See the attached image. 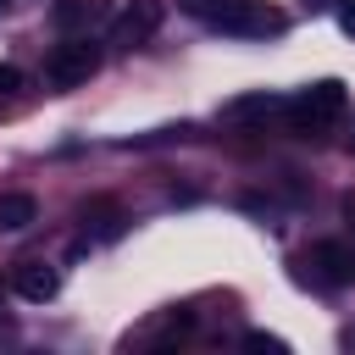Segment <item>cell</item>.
I'll use <instances>...</instances> for the list:
<instances>
[{"instance_id": "13", "label": "cell", "mask_w": 355, "mask_h": 355, "mask_svg": "<svg viewBox=\"0 0 355 355\" xmlns=\"http://www.w3.org/2000/svg\"><path fill=\"white\" fill-rule=\"evenodd\" d=\"M244 344H250V349H272V355L283 349V338H272V333H244Z\"/></svg>"}, {"instance_id": "7", "label": "cell", "mask_w": 355, "mask_h": 355, "mask_svg": "<svg viewBox=\"0 0 355 355\" xmlns=\"http://www.w3.org/2000/svg\"><path fill=\"white\" fill-rule=\"evenodd\" d=\"M50 22L61 33H89L94 22H105V0H55L50 6Z\"/></svg>"}, {"instance_id": "5", "label": "cell", "mask_w": 355, "mask_h": 355, "mask_svg": "<svg viewBox=\"0 0 355 355\" xmlns=\"http://www.w3.org/2000/svg\"><path fill=\"white\" fill-rule=\"evenodd\" d=\"M216 33H233V39H272V33H283V17H277L272 6H261V0H244L239 11H227V17L216 22Z\"/></svg>"}, {"instance_id": "4", "label": "cell", "mask_w": 355, "mask_h": 355, "mask_svg": "<svg viewBox=\"0 0 355 355\" xmlns=\"http://www.w3.org/2000/svg\"><path fill=\"white\" fill-rule=\"evenodd\" d=\"M161 17H166V6L161 0H133L116 22H111V44L116 50H133V44H144L155 28H161Z\"/></svg>"}, {"instance_id": "8", "label": "cell", "mask_w": 355, "mask_h": 355, "mask_svg": "<svg viewBox=\"0 0 355 355\" xmlns=\"http://www.w3.org/2000/svg\"><path fill=\"white\" fill-rule=\"evenodd\" d=\"M288 100L283 94H266V89H255V94H239V100H227L222 105V122H266L272 111H283Z\"/></svg>"}, {"instance_id": "18", "label": "cell", "mask_w": 355, "mask_h": 355, "mask_svg": "<svg viewBox=\"0 0 355 355\" xmlns=\"http://www.w3.org/2000/svg\"><path fill=\"white\" fill-rule=\"evenodd\" d=\"M349 150H355V139H349Z\"/></svg>"}, {"instance_id": "1", "label": "cell", "mask_w": 355, "mask_h": 355, "mask_svg": "<svg viewBox=\"0 0 355 355\" xmlns=\"http://www.w3.org/2000/svg\"><path fill=\"white\" fill-rule=\"evenodd\" d=\"M94 72H100V44L89 33H67V44H55L50 61H44V83L50 89H78Z\"/></svg>"}, {"instance_id": "2", "label": "cell", "mask_w": 355, "mask_h": 355, "mask_svg": "<svg viewBox=\"0 0 355 355\" xmlns=\"http://www.w3.org/2000/svg\"><path fill=\"white\" fill-rule=\"evenodd\" d=\"M283 111H288L294 133H322V128L338 122V111H344V83H338V78H322V83H311L305 94H294Z\"/></svg>"}, {"instance_id": "11", "label": "cell", "mask_w": 355, "mask_h": 355, "mask_svg": "<svg viewBox=\"0 0 355 355\" xmlns=\"http://www.w3.org/2000/svg\"><path fill=\"white\" fill-rule=\"evenodd\" d=\"M183 6H189V11L200 17V22H211V28H216V22H222L227 11H239L244 0H183Z\"/></svg>"}, {"instance_id": "17", "label": "cell", "mask_w": 355, "mask_h": 355, "mask_svg": "<svg viewBox=\"0 0 355 355\" xmlns=\"http://www.w3.org/2000/svg\"><path fill=\"white\" fill-rule=\"evenodd\" d=\"M6 6H17V0H0V11H6Z\"/></svg>"}, {"instance_id": "3", "label": "cell", "mask_w": 355, "mask_h": 355, "mask_svg": "<svg viewBox=\"0 0 355 355\" xmlns=\"http://www.w3.org/2000/svg\"><path fill=\"white\" fill-rule=\"evenodd\" d=\"M305 266H311L316 283L344 288V283H355V244H344V239H322V244H311Z\"/></svg>"}, {"instance_id": "6", "label": "cell", "mask_w": 355, "mask_h": 355, "mask_svg": "<svg viewBox=\"0 0 355 355\" xmlns=\"http://www.w3.org/2000/svg\"><path fill=\"white\" fill-rule=\"evenodd\" d=\"M11 288H17L28 305H44V300H55V294H61V272H55L50 261H22V266H17V277H11Z\"/></svg>"}, {"instance_id": "10", "label": "cell", "mask_w": 355, "mask_h": 355, "mask_svg": "<svg viewBox=\"0 0 355 355\" xmlns=\"http://www.w3.org/2000/svg\"><path fill=\"white\" fill-rule=\"evenodd\" d=\"M33 216H39L33 194H0V233H22Z\"/></svg>"}, {"instance_id": "16", "label": "cell", "mask_w": 355, "mask_h": 355, "mask_svg": "<svg viewBox=\"0 0 355 355\" xmlns=\"http://www.w3.org/2000/svg\"><path fill=\"white\" fill-rule=\"evenodd\" d=\"M344 216H349V222H355V194H349V200H344Z\"/></svg>"}, {"instance_id": "15", "label": "cell", "mask_w": 355, "mask_h": 355, "mask_svg": "<svg viewBox=\"0 0 355 355\" xmlns=\"http://www.w3.org/2000/svg\"><path fill=\"white\" fill-rule=\"evenodd\" d=\"M305 6H311V11H327V6H338V0H305Z\"/></svg>"}, {"instance_id": "9", "label": "cell", "mask_w": 355, "mask_h": 355, "mask_svg": "<svg viewBox=\"0 0 355 355\" xmlns=\"http://www.w3.org/2000/svg\"><path fill=\"white\" fill-rule=\"evenodd\" d=\"M116 233H122V216H116L111 200L83 205V239H89V244H94V239H116Z\"/></svg>"}, {"instance_id": "14", "label": "cell", "mask_w": 355, "mask_h": 355, "mask_svg": "<svg viewBox=\"0 0 355 355\" xmlns=\"http://www.w3.org/2000/svg\"><path fill=\"white\" fill-rule=\"evenodd\" d=\"M338 22H344V33H355V0H344V11H338Z\"/></svg>"}, {"instance_id": "12", "label": "cell", "mask_w": 355, "mask_h": 355, "mask_svg": "<svg viewBox=\"0 0 355 355\" xmlns=\"http://www.w3.org/2000/svg\"><path fill=\"white\" fill-rule=\"evenodd\" d=\"M17 89H22V72L11 61H0V94H17Z\"/></svg>"}]
</instances>
